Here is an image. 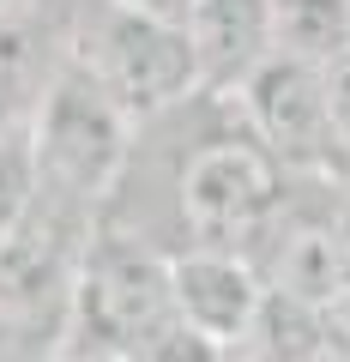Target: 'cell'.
<instances>
[{"label": "cell", "mask_w": 350, "mask_h": 362, "mask_svg": "<svg viewBox=\"0 0 350 362\" xmlns=\"http://www.w3.org/2000/svg\"><path fill=\"white\" fill-rule=\"evenodd\" d=\"M78 66L109 90V103L127 121H151L169 103H182L187 90H199V61L187 25L169 18H145L127 6H109L91 30V49L78 54Z\"/></svg>", "instance_id": "3"}, {"label": "cell", "mask_w": 350, "mask_h": 362, "mask_svg": "<svg viewBox=\"0 0 350 362\" xmlns=\"http://www.w3.org/2000/svg\"><path fill=\"white\" fill-rule=\"evenodd\" d=\"M314 338H320V308L266 284V302H259L242 350H254L259 362H314Z\"/></svg>", "instance_id": "10"}, {"label": "cell", "mask_w": 350, "mask_h": 362, "mask_svg": "<svg viewBox=\"0 0 350 362\" xmlns=\"http://www.w3.org/2000/svg\"><path fill=\"white\" fill-rule=\"evenodd\" d=\"M109 6H127V13H145V18H169V25H187V6H194V0H109Z\"/></svg>", "instance_id": "15"}, {"label": "cell", "mask_w": 350, "mask_h": 362, "mask_svg": "<svg viewBox=\"0 0 350 362\" xmlns=\"http://www.w3.org/2000/svg\"><path fill=\"white\" fill-rule=\"evenodd\" d=\"M175 206H182V223L206 247H235L278 218L284 163L254 139H218L182 163Z\"/></svg>", "instance_id": "5"}, {"label": "cell", "mask_w": 350, "mask_h": 362, "mask_svg": "<svg viewBox=\"0 0 350 362\" xmlns=\"http://www.w3.org/2000/svg\"><path fill=\"white\" fill-rule=\"evenodd\" d=\"M314 362H350V308H344V302L320 308V338H314Z\"/></svg>", "instance_id": "14"}, {"label": "cell", "mask_w": 350, "mask_h": 362, "mask_svg": "<svg viewBox=\"0 0 350 362\" xmlns=\"http://www.w3.org/2000/svg\"><path fill=\"white\" fill-rule=\"evenodd\" d=\"M169 320H175L169 254L133 242V235L91 230V242L78 254V272H73V290H66V332L78 338L73 356H127L133 362Z\"/></svg>", "instance_id": "1"}, {"label": "cell", "mask_w": 350, "mask_h": 362, "mask_svg": "<svg viewBox=\"0 0 350 362\" xmlns=\"http://www.w3.org/2000/svg\"><path fill=\"white\" fill-rule=\"evenodd\" d=\"M187 42L199 61V90H235L272 54V0H194Z\"/></svg>", "instance_id": "7"}, {"label": "cell", "mask_w": 350, "mask_h": 362, "mask_svg": "<svg viewBox=\"0 0 350 362\" xmlns=\"http://www.w3.org/2000/svg\"><path fill=\"white\" fill-rule=\"evenodd\" d=\"M223 362H259V356H254V350H230V356H223Z\"/></svg>", "instance_id": "17"}, {"label": "cell", "mask_w": 350, "mask_h": 362, "mask_svg": "<svg viewBox=\"0 0 350 362\" xmlns=\"http://www.w3.org/2000/svg\"><path fill=\"white\" fill-rule=\"evenodd\" d=\"M0 326H6V320H0Z\"/></svg>", "instance_id": "19"}, {"label": "cell", "mask_w": 350, "mask_h": 362, "mask_svg": "<svg viewBox=\"0 0 350 362\" xmlns=\"http://www.w3.org/2000/svg\"><path fill=\"white\" fill-rule=\"evenodd\" d=\"M223 356H230L223 344H211L206 332H194V326L175 314V320H169V326H163V332H157L133 362H223Z\"/></svg>", "instance_id": "12"}, {"label": "cell", "mask_w": 350, "mask_h": 362, "mask_svg": "<svg viewBox=\"0 0 350 362\" xmlns=\"http://www.w3.org/2000/svg\"><path fill=\"white\" fill-rule=\"evenodd\" d=\"M169 296L194 332H206L211 344L242 350L247 326H254L259 302H266V272L254 259H242L235 247H187L169 254Z\"/></svg>", "instance_id": "6"}, {"label": "cell", "mask_w": 350, "mask_h": 362, "mask_svg": "<svg viewBox=\"0 0 350 362\" xmlns=\"http://www.w3.org/2000/svg\"><path fill=\"white\" fill-rule=\"evenodd\" d=\"M127 139H133V121L109 103V90L78 61L61 66L49 78V90H42L37 115H30L42 194L97 218L103 194L115 187L121 169H127Z\"/></svg>", "instance_id": "2"}, {"label": "cell", "mask_w": 350, "mask_h": 362, "mask_svg": "<svg viewBox=\"0 0 350 362\" xmlns=\"http://www.w3.org/2000/svg\"><path fill=\"white\" fill-rule=\"evenodd\" d=\"M6 90H13V66H6V54H0V109H6Z\"/></svg>", "instance_id": "16"}, {"label": "cell", "mask_w": 350, "mask_h": 362, "mask_svg": "<svg viewBox=\"0 0 350 362\" xmlns=\"http://www.w3.org/2000/svg\"><path fill=\"white\" fill-rule=\"evenodd\" d=\"M73 362H127V356H73Z\"/></svg>", "instance_id": "18"}, {"label": "cell", "mask_w": 350, "mask_h": 362, "mask_svg": "<svg viewBox=\"0 0 350 362\" xmlns=\"http://www.w3.org/2000/svg\"><path fill=\"white\" fill-rule=\"evenodd\" d=\"M266 284L296 296V302H308V308H332L344 296V235H338V223L332 230H320V223L290 230Z\"/></svg>", "instance_id": "8"}, {"label": "cell", "mask_w": 350, "mask_h": 362, "mask_svg": "<svg viewBox=\"0 0 350 362\" xmlns=\"http://www.w3.org/2000/svg\"><path fill=\"white\" fill-rule=\"evenodd\" d=\"M247 109V127H254V145L302 175H332V169H350V151L332 127V109H326V85H320V61H302V54L272 49L254 73L235 85Z\"/></svg>", "instance_id": "4"}, {"label": "cell", "mask_w": 350, "mask_h": 362, "mask_svg": "<svg viewBox=\"0 0 350 362\" xmlns=\"http://www.w3.org/2000/svg\"><path fill=\"white\" fill-rule=\"evenodd\" d=\"M37 145H30V121H0V242L25 223L37 206Z\"/></svg>", "instance_id": "11"}, {"label": "cell", "mask_w": 350, "mask_h": 362, "mask_svg": "<svg viewBox=\"0 0 350 362\" xmlns=\"http://www.w3.org/2000/svg\"><path fill=\"white\" fill-rule=\"evenodd\" d=\"M320 85H326L332 127H338V139H344V151H350V42H344L338 54H326V61H320Z\"/></svg>", "instance_id": "13"}, {"label": "cell", "mask_w": 350, "mask_h": 362, "mask_svg": "<svg viewBox=\"0 0 350 362\" xmlns=\"http://www.w3.org/2000/svg\"><path fill=\"white\" fill-rule=\"evenodd\" d=\"M350 42V0H272V49L326 61Z\"/></svg>", "instance_id": "9"}]
</instances>
